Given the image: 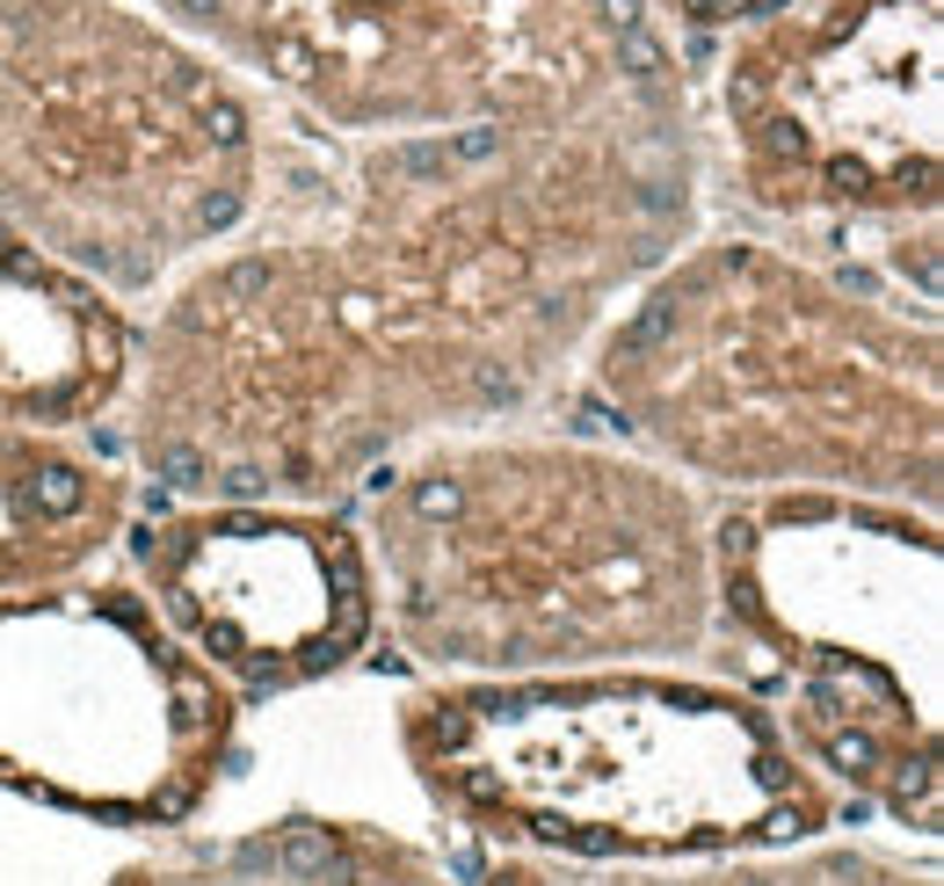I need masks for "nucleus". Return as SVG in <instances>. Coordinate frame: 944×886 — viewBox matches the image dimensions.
<instances>
[{
  "label": "nucleus",
  "instance_id": "1",
  "mask_svg": "<svg viewBox=\"0 0 944 886\" xmlns=\"http://www.w3.org/2000/svg\"><path fill=\"white\" fill-rule=\"evenodd\" d=\"M683 211V124L632 95L400 146L334 233L240 247L175 291L139 458L196 502L313 509L545 385Z\"/></svg>",
  "mask_w": 944,
  "mask_h": 886
},
{
  "label": "nucleus",
  "instance_id": "2",
  "mask_svg": "<svg viewBox=\"0 0 944 886\" xmlns=\"http://www.w3.org/2000/svg\"><path fill=\"white\" fill-rule=\"evenodd\" d=\"M385 632L443 683L668 669L712 647V516L668 466L575 436H437L371 472Z\"/></svg>",
  "mask_w": 944,
  "mask_h": 886
},
{
  "label": "nucleus",
  "instance_id": "3",
  "mask_svg": "<svg viewBox=\"0 0 944 886\" xmlns=\"http://www.w3.org/2000/svg\"><path fill=\"white\" fill-rule=\"evenodd\" d=\"M596 393L654 466L741 502L836 494L937 516V328L770 241L654 261L596 342Z\"/></svg>",
  "mask_w": 944,
  "mask_h": 886
},
{
  "label": "nucleus",
  "instance_id": "4",
  "mask_svg": "<svg viewBox=\"0 0 944 886\" xmlns=\"http://www.w3.org/2000/svg\"><path fill=\"white\" fill-rule=\"evenodd\" d=\"M421 800L487 851L560 865H690L836 835L850 807L734 683L596 669L407 697Z\"/></svg>",
  "mask_w": 944,
  "mask_h": 886
},
{
  "label": "nucleus",
  "instance_id": "5",
  "mask_svg": "<svg viewBox=\"0 0 944 886\" xmlns=\"http://www.w3.org/2000/svg\"><path fill=\"white\" fill-rule=\"evenodd\" d=\"M262 131L240 87L109 0H0V233L95 298L240 233Z\"/></svg>",
  "mask_w": 944,
  "mask_h": 886
},
{
  "label": "nucleus",
  "instance_id": "6",
  "mask_svg": "<svg viewBox=\"0 0 944 886\" xmlns=\"http://www.w3.org/2000/svg\"><path fill=\"white\" fill-rule=\"evenodd\" d=\"M712 632L843 807L930 843L937 770V523L923 509L763 494L712 516Z\"/></svg>",
  "mask_w": 944,
  "mask_h": 886
},
{
  "label": "nucleus",
  "instance_id": "7",
  "mask_svg": "<svg viewBox=\"0 0 944 886\" xmlns=\"http://www.w3.org/2000/svg\"><path fill=\"white\" fill-rule=\"evenodd\" d=\"M240 697L117 581L0 596V784L109 829H175L233 756Z\"/></svg>",
  "mask_w": 944,
  "mask_h": 886
},
{
  "label": "nucleus",
  "instance_id": "8",
  "mask_svg": "<svg viewBox=\"0 0 944 886\" xmlns=\"http://www.w3.org/2000/svg\"><path fill=\"white\" fill-rule=\"evenodd\" d=\"M749 204L785 218L937 211V0H822L727 66Z\"/></svg>",
  "mask_w": 944,
  "mask_h": 886
},
{
  "label": "nucleus",
  "instance_id": "9",
  "mask_svg": "<svg viewBox=\"0 0 944 886\" xmlns=\"http://www.w3.org/2000/svg\"><path fill=\"white\" fill-rule=\"evenodd\" d=\"M146 604L233 697H277L350 669L378 632L350 523L298 502H196L131 538Z\"/></svg>",
  "mask_w": 944,
  "mask_h": 886
},
{
  "label": "nucleus",
  "instance_id": "10",
  "mask_svg": "<svg viewBox=\"0 0 944 886\" xmlns=\"http://www.w3.org/2000/svg\"><path fill=\"white\" fill-rule=\"evenodd\" d=\"M131 378V334L117 306L0 233V415L30 429H73L103 415Z\"/></svg>",
  "mask_w": 944,
  "mask_h": 886
},
{
  "label": "nucleus",
  "instance_id": "11",
  "mask_svg": "<svg viewBox=\"0 0 944 886\" xmlns=\"http://www.w3.org/2000/svg\"><path fill=\"white\" fill-rule=\"evenodd\" d=\"M109 886H458L437 851L371 821H262L240 835H196L124 865Z\"/></svg>",
  "mask_w": 944,
  "mask_h": 886
},
{
  "label": "nucleus",
  "instance_id": "12",
  "mask_svg": "<svg viewBox=\"0 0 944 886\" xmlns=\"http://www.w3.org/2000/svg\"><path fill=\"white\" fill-rule=\"evenodd\" d=\"M124 523V487L44 429L0 415V596L73 574Z\"/></svg>",
  "mask_w": 944,
  "mask_h": 886
},
{
  "label": "nucleus",
  "instance_id": "13",
  "mask_svg": "<svg viewBox=\"0 0 944 886\" xmlns=\"http://www.w3.org/2000/svg\"><path fill=\"white\" fill-rule=\"evenodd\" d=\"M472 886H937L930 857H901L879 843L814 835L792 851H741V857H690V865H560V857L494 851L472 865Z\"/></svg>",
  "mask_w": 944,
  "mask_h": 886
}]
</instances>
